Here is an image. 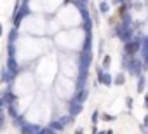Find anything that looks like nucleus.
Instances as JSON below:
<instances>
[{"label": "nucleus", "mask_w": 148, "mask_h": 134, "mask_svg": "<svg viewBox=\"0 0 148 134\" xmlns=\"http://www.w3.org/2000/svg\"><path fill=\"white\" fill-rule=\"evenodd\" d=\"M0 35H2V25H0Z\"/></svg>", "instance_id": "2"}, {"label": "nucleus", "mask_w": 148, "mask_h": 134, "mask_svg": "<svg viewBox=\"0 0 148 134\" xmlns=\"http://www.w3.org/2000/svg\"><path fill=\"white\" fill-rule=\"evenodd\" d=\"M138 47H139V44H138V42H132V44H127V45H125V52H127L129 56H132V54L136 52V49H138Z\"/></svg>", "instance_id": "1"}]
</instances>
